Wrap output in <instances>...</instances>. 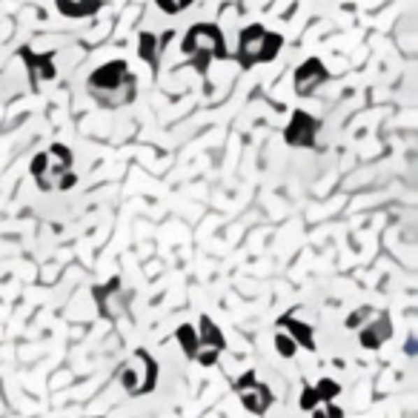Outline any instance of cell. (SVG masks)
Wrapping results in <instances>:
<instances>
[{
  "instance_id": "3",
  "label": "cell",
  "mask_w": 418,
  "mask_h": 418,
  "mask_svg": "<svg viewBox=\"0 0 418 418\" xmlns=\"http://www.w3.org/2000/svg\"><path fill=\"white\" fill-rule=\"evenodd\" d=\"M181 52L203 78H206L209 61H226V57H229L224 35H221V29L215 23H195L189 32L184 35Z\"/></svg>"
},
{
  "instance_id": "10",
  "label": "cell",
  "mask_w": 418,
  "mask_h": 418,
  "mask_svg": "<svg viewBox=\"0 0 418 418\" xmlns=\"http://www.w3.org/2000/svg\"><path fill=\"white\" fill-rule=\"evenodd\" d=\"M278 324L284 326V333H287L298 347H304V349H310V352L315 349V336H312V326H310V324L295 321L292 315H284Z\"/></svg>"
},
{
  "instance_id": "11",
  "label": "cell",
  "mask_w": 418,
  "mask_h": 418,
  "mask_svg": "<svg viewBox=\"0 0 418 418\" xmlns=\"http://www.w3.org/2000/svg\"><path fill=\"white\" fill-rule=\"evenodd\" d=\"M393 336V326H390V318H387V315H378V321L373 324H367L364 326V330H361V336H358V338H361V347H367V349H375V347H381L387 338H390Z\"/></svg>"
},
{
  "instance_id": "2",
  "label": "cell",
  "mask_w": 418,
  "mask_h": 418,
  "mask_svg": "<svg viewBox=\"0 0 418 418\" xmlns=\"http://www.w3.org/2000/svg\"><path fill=\"white\" fill-rule=\"evenodd\" d=\"M32 178L41 192L52 189H72L78 184L75 175V155L66 143H52L46 152L32 158Z\"/></svg>"
},
{
  "instance_id": "4",
  "label": "cell",
  "mask_w": 418,
  "mask_h": 418,
  "mask_svg": "<svg viewBox=\"0 0 418 418\" xmlns=\"http://www.w3.org/2000/svg\"><path fill=\"white\" fill-rule=\"evenodd\" d=\"M284 38L278 32H270L261 23H250L241 29V38H238V66L241 69H252L258 64H270L275 61V55L281 52Z\"/></svg>"
},
{
  "instance_id": "15",
  "label": "cell",
  "mask_w": 418,
  "mask_h": 418,
  "mask_svg": "<svg viewBox=\"0 0 418 418\" xmlns=\"http://www.w3.org/2000/svg\"><path fill=\"white\" fill-rule=\"evenodd\" d=\"M175 338H178V344H181V349H184L187 358H195V352H198V330H195L192 324H181V326H178Z\"/></svg>"
},
{
  "instance_id": "1",
  "label": "cell",
  "mask_w": 418,
  "mask_h": 418,
  "mask_svg": "<svg viewBox=\"0 0 418 418\" xmlns=\"http://www.w3.org/2000/svg\"><path fill=\"white\" fill-rule=\"evenodd\" d=\"M86 86H89V95L95 98V103H101L106 109H117V106H127L135 101L138 80L129 72L127 61H109L89 75Z\"/></svg>"
},
{
  "instance_id": "6",
  "label": "cell",
  "mask_w": 418,
  "mask_h": 418,
  "mask_svg": "<svg viewBox=\"0 0 418 418\" xmlns=\"http://www.w3.org/2000/svg\"><path fill=\"white\" fill-rule=\"evenodd\" d=\"M235 393H238V398H241V404L250 412H255V415H264L266 410L273 407V401H275L273 390L266 384H261L255 373H244L241 378H238L235 381Z\"/></svg>"
},
{
  "instance_id": "16",
  "label": "cell",
  "mask_w": 418,
  "mask_h": 418,
  "mask_svg": "<svg viewBox=\"0 0 418 418\" xmlns=\"http://www.w3.org/2000/svg\"><path fill=\"white\" fill-rule=\"evenodd\" d=\"M315 396H318V401L321 404H330V401H336L338 398V393H341V384L338 381H333V378H321L315 387Z\"/></svg>"
},
{
  "instance_id": "12",
  "label": "cell",
  "mask_w": 418,
  "mask_h": 418,
  "mask_svg": "<svg viewBox=\"0 0 418 418\" xmlns=\"http://www.w3.org/2000/svg\"><path fill=\"white\" fill-rule=\"evenodd\" d=\"M64 17H92L101 9V0H55Z\"/></svg>"
},
{
  "instance_id": "21",
  "label": "cell",
  "mask_w": 418,
  "mask_h": 418,
  "mask_svg": "<svg viewBox=\"0 0 418 418\" xmlns=\"http://www.w3.org/2000/svg\"><path fill=\"white\" fill-rule=\"evenodd\" d=\"M321 401H318V396H315V390H312V387H304V390H301V407L304 410H315Z\"/></svg>"
},
{
  "instance_id": "18",
  "label": "cell",
  "mask_w": 418,
  "mask_h": 418,
  "mask_svg": "<svg viewBox=\"0 0 418 418\" xmlns=\"http://www.w3.org/2000/svg\"><path fill=\"white\" fill-rule=\"evenodd\" d=\"M375 312H373V307H361V310H355L352 315H347V330H358V326H364V321L367 318H373Z\"/></svg>"
},
{
  "instance_id": "7",
  "label": "cell",
  "mask_w": 418,
  "mask_h": 418,
  "mask_svg": "<svg viewBox=\"0 0 418 418\" xmlns=\"http://www.w3.org/2000/svg\"><path fill=\"white\" fill-rule=\"evenodd\" d=\"M318 121L310 115V112H301V109H295L292 117H289V124L284 129V140L289 146H312L315 143V135H318Z\"/></svg>"
},
{
  "instance_id": "17",
  "label": "cell",
  "mask_w": 418,
  "mask_h": 418,
  "mask_svg": "<svg viewBox=\"0 0 418 418\" xmlns=\"http://www.w3.org/2000/svg\"><path fill=\"white\" fill-rule=\"evenodd\" d=\"M155 3H158V9L166 12V15H181L184 9L192 6V0H155Z\"/></svg>"
},
{
  "instance_id": "13",
  "label": "cell",
  "mask_w": 418,
  "mask_h": 418,
  "mask_svg": "<svg viewBox=\"0 0 418 418\" xmlns=\"http://www.w3.org/2000/svg\"><path fill=\"white\" fill-rule=\"evenodd\" d=\"M20 55L26 57V64H29V69H32V83L38 86V75L41 78H55V55L52 52H46V55H32V52H26V49H20Z\"/></svg>"
},
{
  "instance_id": "5",
  "label": "cell",
  "mask_w": 418,
  "mask_h": 418,
  "mask_svg": "<svg viewBox=\"0 0 418 418\" xmlns=\"http://www.w3.org/2000/svg\"><path fill=\"white\" fill-rule=\"evenodd\" d=\"M117 381H121V387L129 393V396H146V393H152L155 390V384H158V364H155V358L138 349L132 352L121 373H117Z\"/></svg>"
},
{
  "instance_id": "8",
  "label": "cell",
  "mask_w": 418,
  "mask_h": 418,
  "mask_svg": "<svg viewBox=\"0 0 418 418\" xmlns=\"http://www.w3.org/2000/svg\"><path fill=\"white\" fill-rule=\"evenodd\" d=\"M326 78H330L326 66L318 61V57H310V61H304L301 66L295 69V95L310 98L321 83H326Z\"/></svg>"
},
{
  "instance_id": "20",
  "label": "cell",
  "mask_w": 418,
  "mask_h": 418,
  "mask_svg": "<svg viewBox=\"0 0 418 418\" xmlns=\"http://www.w3.org/2000/svg\"><path fill=\"white\" fill-rule=\"evenodd\" d=\"M312 418H344V412H341V410H338V407L330 401V404H326V407H321V410L315 407V410H312Z\"/></svg>"
},
{
  "instance_id": "14",
  "label": "cell",
  "mask_w": 418,
  "mask_h": 418,
  "mask_svg": "<svg viewBox=\"0 0 418 418\" xmlns=\"http://www.w3.org/2000/svg\"><path fill=\"white\" fill-rule=\"evenodd\" d=\"M158 38L152 35V32H143L140 38H138V55H140V61L143 64H149L152 69H158Z\"/></svg>"
},
{
  "instance_id": "19",
  "label": "cell",
  "mask_w": 418,
  "mask_h": 418,
  "mask_svg": "<svg viewBox=\"0 0 418 418\" xmlns=\"http://www.w3.org/2000/svg\"><path fill=\"white\" fill-rule=\"evenodd\" d=\"M275 349H278V355H284V358H292L295 352H298V344L287 336V333H278L275 336Z\"/></svg>"
},
{
  "instance_id": "9",
  "label": "cell",
  "mask_w": 418,
  "mask_h": 418,
  "mask_svg": "<svg viewBox=\"0 0 418 418\" xmlns=\"http://www.w3.org/2000/svg\"><path fill=\"white\" fill-rule=\"evenodd\" d=\"M198 349H209L218 355L226 349V338L221 333V326L209 315H201V324H198Z\"/></svg>"
}]
</instances>
